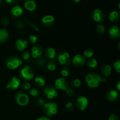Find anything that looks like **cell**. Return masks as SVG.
I'll return each mask as SVG.
<instances>
[{
  "mask_svg": "<svg viewBox=\"0 0 120 120\" xmlns=\"http://www.w3.org/2000/svg\"><path fill=\"white\" fill-rule=\"evenodd\" d=\"M85 81L89 87L93 89L99 86L100 83L103 82V78L97 73H90L86 76Z\"/></svg>",
  "mask_w": 120,
  "mask_h": 120,
  "instance_id": "cell-1",
  "label": "cell"
},
{
  "mask_svg": "<svg viewBox=\"0 0 120 120\" xmlns=\"http://www.w3.org/2000/svg\"><path fill=\"white\" fill-rule=\"evenodd\" d=\"M19 76L22 79L28 82L34 79V73L32 69L29 66L25 65L20 70Z\"/></svg>",
  "mask_w": 120,
  "mask_h": 120,
  "instance_id": "cell-2",
  "label": "cell"
},
{
  "mask_svg": "<svg viewBox=\"0 0 120 120\" xmlns=\"http://www.w3.org/2000/svg\"><path fill=\"white\" fill-rule=\"evenodd\" d=\"M22 64V60L15 56H10L6 60V66L10 70H15Z\"/></svg>",
  "mask_w": 120,
  "mask_h": 120,
  "instance_id": "cell-3",
  "label": "cell"
},
{
  "mask_svg": "<svg viewBox=\"0 0 120 120\" xmlns=\"http://www.w3.org/2000/svg\"><path fill=\"white\" fill-rule=\"evenodd\" d=\"M43 111L47 116H54L57 114L58 111L57 104L52 102L45 103L43 106Z\"/></svg>",
  "mask_w": 120,
  "mask_h": 120,
  "instance_id": "cell-4",
  "label": "cell"
},
{
  "mask_svg": "<svg viewBox=\"0 0 120 120\" xmlns=\"http://www.w3.org/2000/svg\"><path fill=\"white\" fill-rule=\"evenodd\" d=\"M14 99L18 105L25 106L29 103V97L23 91H18L14 96Z\"/></svg>",
  "mask_w": 120,
  "mask_h": 120,
  "instance_id": "cell-5",
  "label": "cell"
},
{
  "mask_svg": "<svg viewBox=\"0 0 120 120\" xmlns=\"http://www.w3.org/2000/svg\"><path fill=\"white\" fill-rule=\"evenodd\" d=\"M89 105V100L85 96H80L77 98L75 105L80 111H84Z\"/></svg>",
  "mask_w": 120,
  "mask_h": 120,
  "instance_id": "cell-6",
  "label": "cell"
},
{
  "mask_svg": "<svg viewBox=\"0 0 120 120\" xmlns=\"http://www.w3.org/2000/svg\"><path fill=\"white\" fill-rule=\"evenodd\" d=\"M43 93L48 99H53L57 96V91L52 86H47L43 89Z\"/></svg>",
  "mask_w": 120,
  "mask_h": 120,
  "instance_id": "cell-7",
  "label": "cell"
},
{
  "mask_svg": "<svg viewBox=\"0 0 120 120\" xmlns=\"http://www.w3.org/2000/svg\"><path fill=\"white\" fill-rule=\"evenodd\" d=\"M55 89L62 91H66L69 89V83L63 77L58 78L55 80Z\"/></svg>",
  "mask_w": 120,
  "mask_h": 120,
  "instance_id": "cell-8",
  "label": "cell"
},
{
  "mask_svg": "<svg viewBox=\"0 0 120 120\" xmlns=\"http://www.w3.org/2000/svg\"><path fill=\"white\" fill-rule=\"evenodd\" d=\"M21 80L17 77H13L6 85V89L11 90H15L19 87Z\"/></svg>",
  "mask_w": 120,
  "mask_h": 120,
  "instance_id": "cell-9",
  "label": "cell"
},
{
  "mask_svg": "<svg viewBox=\"0 0 120 120\" xmlns=\"http://www.w3.org/2000/svg\"><path fill=\"white\" fill-rule=\"evenodd\" d=\"M58 61L59 63L62 65L67 66H69L71 62V59H70V55L67 52H64L60 53L58 56Z\"/></svg>",
  "mask_w": 120,
  "mask_h": 120,
  "instance_id": "cell-10",
  "label": "cell"
},
{
  "mask_svg": "<svg viewBox=\"0 0 120 120\" xmlns=\"http://www.w3.org/2000/svg\"><path fill=\"white\" fill-rule=\"evenodd\" d=\"M73 63L74 65L77 68H81L83 66L86 64V59L84 57V56L80 54L75 55L73 59L72 60Z\"/></svg>",
  "mask_w": 120,
  "mask_h": 120,
  "instance_id": "cell-11",
  "label": "cell"
},
{
  "mask_svg": "<svg viewBox=\"0 0 120 120\" xmlns=\"http://www.w3.org/2000/svg\"><path fill=\"white\" fill-rule=\"evenodd\" d=\"M92 18L95 22H101L105 19V15L101 9H96L93 12Z\"/></svg>",
  "mask_w": 120,
  "mask_h": 120,
  "instance_id": "cell-12",
  "label": "cell"
},
{
  "mask_svg": "<svg viewBox=\"0 0 120 120\" xmlns=\"http://www.w3.org/2000/svg\"><path fill=\"white\" fill-rule=\"evenodd\" d=\"M109 34L112 39H118L120 37V30L117 26L113 25L109 29Z\"/></svg>",
  "mask_w": 120,
  "mask_h": 120,
  "instance_id": "cell-13",
  "label": "cell"
},
{
  "mask_svg": "<svg viewBox=\"0 0 120 120\" xmlns=\"http://www.w3.org/2000/svg\"><path fill=\"white\" fill-rule=\"evenodd\" d=\"M55 18L52 15H45L42 18L41 20L42 25L45 27H50L55 23Z\"/></svg>",
  "mask_w": 120,
  "mask_h": 120,
  "instance_id": "cell-14",
  "label": "cell"
},
{
  "mask_svg": "<svg viewBox=\"0 0 120 120\" xmlns=\"http://www.w3.org/2000/svg\"><path fill=\"white\" fill-rule=\"evenodd\" d=\"M43 49L39 45H35L32 48V56L34 59H40L43 54Z\"/></svg>",
  "mask_w": 120,
  "mask_h": 120,
  "instance_id": "cell-15",
  "label": "cell"
},
{
  "mask_svg": "<svg viewBox=\"0 0 120 120\" xmlns=\"http://www.w3.org/2000/svg\"><path fill=\"white\" fill-rule=\"evenodd\" d=\"M28 46V42L23 38L18 39L16 41L15 44V48L17 50L20 52L24 51Z\"/></svg>",
  "mask_w": 120,
  "mask_h": 120,
  "instance_id": "cell-16",
  "label": "cell"
},
{
  "mask_svg": "<svg viewBox=\"0 0 120 120\" xmlns=\"http://www.w3.org/2000/svg\"><path fill=\"white\" fill-rule=\"evenodd\" d=\"M23 14V9L20 6H14L11 11V15L14 19L21 18Z\"/></svg>",
  "mask_w": 120,
  "mask_h": 120,
  "instance_id": "cell-17",
  "label": "cell"
},
{
  "mask_svg": "<svg viewBox=\"0 0 120 120\" xmlns=\"http://www.w3.org/2000/svg\"><path fill=\"white\" fill-rule=\"evenodd\" d=\"M105 97L110 101H114L118 98V91L114 90H110L106 93Z\"/></svg>",
  "mask_w": 120,
  "mask_h": 120,
  "instance_id": "cell-18",
  "label": "cell"
},
{
  "mask_svg": "<svg viewBox=\"0 0 120 120\" xmlns=\"http://www.w3.org/2000/svg\"><path fill=\"white\" fill-rule=\"evenodd\" d=\"M23 5L24 8L29 11H34L36 8V2L34 0H26Z\"/></svg>",
  "mask_w": 120,
  "mask_h": 120,
  "instance_id": "cell-19",
  "label": "cell"
},
{
  "mask_svg": "<svg viewBox=\"0 0 120 120\" xmlns=\"http://www.w3.org/2000/svg\"><path fill=\"white\" fill-rule=\"evenodd\" d=\"M111 70H112V68L111 66L109 64H104L101 69V75L104 77H109L111 75Z\"/></svg>",
  "mask_w": 120,
  "mask_h": 120,
  "instance_id": "cell-20",
  "label": "cell"
},
{
  "mask_svg": "<svg viewBox=\"0 0 120 120\" xmlns=\"http://www.w3.org/2000/svg\"><path fill=\"white\" fill-rule=\"evenodd\" d=\"M45 56L46 59L52 60L56 56V51L53 48H48L46 49L45 52Z\"/></svg>",
  "mask_w": 120,
  "mask_h": 120,
  "instance_id": "cell-21",
  "label": "cell"
},
{
  "mask_svg": "<svg viewBox=\"0 0 120 120\" xmlns=\"http://www.w3.org/2000/svg\"><path fill=\"white\" fill-rule=\"evenodd\" d=\"M9 34L7 29H0V44L4 43L8 39Z\"/></svg>",
  "mask_w": 120,
  "mask_h": 120,
  "instance_id": "cell-22",
  "label": "cell"
},
{
  "mask_svg": "<svg viewBox=\"0 0 120 120\" xmlns=\"http://www.w3.org/2000/svg\"><path fill=\"white\" fill-rule=\"evenodd\" d=\"M109 20L112 22H116L118 21L120 18L119 12L117 11H113L111 12L109 14Z\"/></svg>",
  "mask_w": 120,
  "mask_h": 120,
  "instance_id": "cell-23",
  "label": "cell"
},
{
  "mask_svg": "<svg viewBox=\"0 0 120 120\" xmlns=\"http://www.w3.org/2000/svg\"><path fill=\"white\" fill-rule=\"evenodd\" d=\"M35 83V85L38 87H43L45 86L46 83L45 79L43 78L42 76H37L35 78V80H34Z\"/></svg>",
  "mask_w": 120,
  "mask_h": 120,
  "instance_id": "cell-24",
  "label": "cell"
},
{
  "mask_svg": "<svg viewBox=\"0 0 120 120\" xmlns=\"http://www.w3.org/2000/svg\"><path fill=\"white\" fill-rule=\"evenodd\" d=\"M98 66V62L95 58H90L87 62V66L90 69H96Z\"/></svg>",
  "mask_w": 120,
  "mask_h": 120,
  "instance_id": "cell-25",
  "label": "cell"
},
{
  "mask_svg": "<svg viewBox=\"0 0 120 120\" xmlns=\"http://www.w3.org/2000/svg\"><path fill=\"white\" fill-rule=\"evenodd\" d=\"M83 55H84V57L86 59H90L92 58L93 56L94 55V52L92 49H86L83 52Z\"/></svg>",
  "mask_w": 120,
  "mask_h": 120,
  "instance_id": "cell-26",
  "label": "cell"
},
{
  "mask_svg": "<svg viewBox=\"0 0 120 120\" xmlns=\"http://www.w3.org/2000/svg\"><path fill=\"white\" fill-rule=\"evenodd\" d=\"M96 30L97 34H99V35H101V34H103L105 32V28L103 24L99 23V24H98L96 26Z\"/></svg>",
  "mask_w": 120,
  "mask_h": 120,
  "instance_id": "cell-27",
  "label": "cell"
},
{
  "mask_svg": "<svg viewBox=\"0 0 120 120\" xmlns=\"http://www.w3.org/2000/svg\"><path fill=\"white\" fill-rule=\"evenodd\" d=\"M46 67L49 71H54L56 70V64L53 61H49L46 64Z\"/></svg>",
  "mask_w": 120,
  "mask_h": 120,
  "instance_id": "cell-28",
  "label": "cell"
},
{
  "mask_svg": "<svg viewBox=\"0 0 120 120\" xmlns=\"http://www.w3.org/2000/svg\"><path fill=\"white\" fill-rule=\"evenodd\" d=\"M29 94L33 97H37L40 96V92L38 89L35 88H32L29 90Z\"/></svg>",
  "mask_w": 120,
  "mask_h": 120,
  "instance_id": "cell-29",
  "label": "cell"
},
{
  "mask_svg": "<svg viewBox=\"0 0 120 120\" xmlns=\"http://www.w3.org/2000/svg\"><path fill=\"white\" fill-rule=\"evenodd\" d=\"M30 53L28 50H24L22 52L21 54V58L24 60H28L30 59Z\"/></svg>",
  "mask_w": 120,
  "mask_h": 120,
  "instance_id": "cell-30",
  "label": "cell"
},
{
  "mask_svg": "<svg viewBox=\"0 0 120 120\" xmlns=\"http://www.w3.org/2000/svg\"><path fill=\"white\" fill-rule=\"evenodd\" d=\"M81 84H82V82H81V80L79 79H75L71 81V87L75 88L79 87L80 86Z\"/></svg>",
  "mask_w": 120,
  "mask_h": 120,
  "instance_id": "cell-31",
  "label": "cell"
},
{
  "mask_svg": "<svg viewBox=\"0 0 120 120\" xmlns=\"http://www.w3.org/2000/svg\"><path fill=\"white\" fill-rule=\"evenodd\" d=\"M25 22L29 26L31 27L32 28H33V29H34L35 30H36V31H37V32L40 31L39 28V27L38 26L36 25H35L34 23H33V22H30V21H29L28 20H26V19H25Z\"/></svg>",
  "mask_w": 120,
  "mask_h": 120,
  "instance_id": "cell-32",
  "label": "cell"
},
{
  "mask_svg": "<svg viewBox=\"0 0 120 120\" xmlns=\"http://www.w3.org/2000/svg\"><path fill=\"white\" fill-rule=\"evenodd\" d=\"M65 110H66L67 111H69V112H70V111H73L75 109V105L73 103L71 102H68L66 104L65 107H64Z\"/></svg>",
  "mask_w": 120,
  "mask_h": 120,
  "instance_id": "cell-33",
  "label": "cell"
},
{
  "mask_svg": "<svg viewBox=\"0 0 120 120\" xmlns=\"http://www.w3.org/2000/svg\"><path fill=\"white\" fill-rule=\"evenodd\" d=\"M15 26L18 29H23L25 27V22L21 20H18L15 23Z\"/></svg>",
  "mask_w": 120,
  "mask_h": 120,
  "instance_id": "cell-34",
  "label": "cell"
},
{
  "mask_svg": "<svg viewBox=\"0 0 120 120\" xmlns=\"http://www.w3.org/2000/svg\"><path fill=\"white\" fill-rule=\"evenodd\" d=\"M30 87H31V85L28 82H23L21 85V89L23 90H28L30 89Z\"/></svg>",
  "mask_w": 120,
  "mask_h": 120,
  "instance_id": "cell-35",
  "label": "cell"
},
{
  "mask_svg": "<svg viewBox=\"0 0 120 120\" xmlns=\"http://www.w3.org/2000/svg\"><path fill=\"white\" fill-rule=\"evenodd\" d=\"M60 73L63 77H68L70 74V69L68 68H64L60 71Z\"/></svg>",
  "mask_w": 120,
  "mask_h": 120,
  "instance_id": "cell-36",
  "label": "cell"
},
{
  "mask_svg": "<svg viewBox=\"0 0 120 120\" xmlns=\"http://www.w3.org/2000/svg\"><path fill=\"white\" fill-rule=\"evenodd\" d=\"M113 66L114 68V69H116V71L117 73L120 72V60L118 59L116 61V62L114 63Z\"/></svg>",
  "mask_w": 120,
  "mask_h": 120,
  "instance_id": "cell-37",
  "label": "cell"
},
{
  "mask_svg": "<svg viewBox=\"0 0 120 120\" xmlns=\"http://www.w3.org/2000/svg\"><path fill=\"white\" fill-rule=\"evenodd\" d=\"M29 41L32 44H35L37 42L38 38L35 35H31L29 36Z\"/></svg>",
  "mask_w": 120,
  "mask_h": 120,
  "instance_id": "cell-38",
  "label": "cell"
},
{
  "mask_svg": "<svg viewBox=\"0 0 120 120\" xmlns=\"http://www.w3.org/2000/svg\"><path fill=\"white\" fill-rule=\"evenodd\" d=\"M1 23L4 26H7L8 25H9V19L8 17H3L2 19H1Z\"/></svg>",
  "mask_w": 120,
  "mask_h": 120,
  "instance_id": "cell-39",
  "label": "cell"
},
{
  "mask_svg": "<svg viewBox=\"0 0 120 120\" xmlns=\"http://www.w3.org/2000/svg\"><path fill=\"white\" fill-rule=\"evenodd\" d=\"M66 93L69 97H73L75 95V92L72 89H68L66 90Z\"/></svg>",
  "mask_w": 120,
  "mask_h": 120,
  "instance_id": "cell-40",
  "label": "cell"
},
{
  "mask_svg": "<svg viewBox=\"0 0 120 120\" xmlns=\"http://www.w3.org/2000/svg\"><path fill=\"white\" fill-rule=\"evenodd\" d=\"M45 104V103L44 100L42 99V98H38V99L36 100V104L38 106H43V105Z\"/></svg>",
  "mask_w": 120,
  "mask_h": 120,
  "instance_id": "cell-41",
  "label": "cell"
},
{
  "mask_svg": "<svg viewBox=\"0 0 120 120\" xmlns=\"http://www.w3.org/2000/svg\"><path fill=\"white\" fill-rule=\"evenodd\" d=\"M36 63H37L38 65H39V66H43L45 64V59H39Z\"/></svg>",
  "mask_w": 120,
  "mask_h": 120,
  "instance_id": "cell-42",
  "label": "cell"
},
{
  "mask_svg": "<svg viewBox=\"0 0 120 120\" xmlns=\"http://www.w3.org/2000/svg\"><path fill=\"white\" fill-rule=\"evenodd\" d=\"M109 120H118V118L117 115L116 114H111L109 117Z\"/></svg>",
  "mask_w": 120,
  "mask_h": 120,
  "instance_id": "cell-43",
  "label": "cell"
},
{
  "mask_svg": "<svg viewBox=\"0 0 120 120\" xmlns=\"http://www.w3.org/2000/svg\"><path fill=\"white\" fill-rule=\"evenodd\" d=\"M5 2L8 4H15L17 2L18 0H5Z\"/></svg>",
  "mask_w": 120,
  "mask_h": 120,
  "instance_id": "cell-44",
  "label": "cell"
},
{
  "mask_svg": "<svg viewBox=\"0 0 120 120\" xmlns=\"http://www.w3.org/2000/svg\"><path fill=\"white\" fill-rule=\"evenodd\" d=\"M36 120H50L49 118L46 117H40V118H38V119H36Z\"/></svg>",
  "mask_w": 120,
  "mask_h": 120,
  "instance_id": "cell-45",
  "label": "cell"
},
{
  "mask_svg": "<svg viewBox=\"0 0 120 120\" xmlns=\"http://www.w3.org/2000/svg\"><path fill=\"white\" fill-rule=\"evenodd\" d=\"M116 87H117V90H118V91H120V81H119L118 83H117V86H116Z\"/></svg>",
  "mask_w": 120,
  "mask_h": 120,
  "instance_id": "cell-46",
  "label": "cell"
},
{
  "mask_svg": "<svg viewBox=\"0 0 120 120\" xmlns=\"http://www.w3.org/2000/svg\"><path fill=\"white\" fill-rule=\"evenodd\" d=\"M81 0H73V1L74 2H75V3H78V2H79Z\"/></svg>",
  "mask_w": 120,
  "mask_h": 120,
  "instance_id": "cell-47",
  "label": "cell"
},
{
  "mask_svg": "<svg viewBox=\"0 0 120 120\" xmlns=\"http://www.w3.org/2000/svg\"><path fill=\"white\" fill-rule=\"evenodd\" d=\"M1 0H0V4H1Z\"/></svg>",
  "mask_w": 120,
  "mask_h": 120,
  "instance_id": "cell-48",
  "label": "cell"
}]
</instances>
